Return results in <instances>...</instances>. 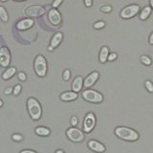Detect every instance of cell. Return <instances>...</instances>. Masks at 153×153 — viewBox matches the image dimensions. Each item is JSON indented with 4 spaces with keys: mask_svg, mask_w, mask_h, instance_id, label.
Here are the masks:
<instances>
[{
    "mask_svg": "<svg viewBox=\"0 0 153 153\" xmlns=\"http://www.w3.org/2000/svg\"><path fill=\"white\" fill-rule=\"evenodd\" d=\"M115 134H116L119 138L123 139V140L130 141V142L137 141L139 138V134L135 130H133L131 128L126 127V126L117 127L115 129Z\"/></svg>",
    "mask_w": 153,
    "mask_h": 153,
    "instance_id": "1",
    "label": "cell"
},
{
    "mask_svg": "<svg viewBox=\"0 0 153 153\" xmlns=\"http://www.w3.org/2000/svg\"><path fill=\"white\" fill-rule=\"evenodd\" d=\"M27 107H28V111L30 116L33 120H39L41 117V113H42V110H41V106H40V103L37 102L36 99L33 98H30L28 99L27 100Z\"/></svg>",
    "mask_w": 153,
    "mask_h": 153,
    "instance_id": "2",
    "label": "cell"
},
{
    "mask_svg": "<svg viewBox=\"0 0 153 153\" xmlns=\"http://www.w3.org/2000/svg\"><path fill=\"white\" fill-rule=\"evenodd\" d=\"M35 71L38 76H45L47 73V62L45 57L38 55L35 59Z\"/></svg>",
    "mask_w": 153,
    "mask_h": 153,
    "instance_id": "3",
    "label": "cell"
},
{
    "mask_svg": "<svg viewBox=\"0 0 153 153\" xmlns=\"http://www.w3.org/2000/svg\"><path fill=\"white\" fill-rule=\"evenodd\" d=\"M82 97L84 98V100H87V102H95V103L102 102V100H103L102 94L95 90H90V89L85 90L84 92H82Z\"/></svg>",
    "mask_w": 153,
    "mask_h": 153,
    "instance_id": "4",
    "label": "cell"
},
{
    "mask_svg": "<svg viewBox=\"0 0 153 153\" xmlns=\"http://www.w3.org/2000/svg\"><path fill=\"white\" fill-rule=\"evenodd\" d=\"M139 11H140V7H139V5L132 4V5H129V6H127L126 8H123L122 10L121 13H120V16H121L122 18L128 19V18L133 17L134 16H136V14L139 13Z\"/></svg>",
    "mask_w": 153,
    "mask_h": 153,
    "instance_id": "5",
    "label": "cell"
},
{
    "mask_svg": "<svg viewBox=\"0 0 153 153\" xmlns=\"http://www.w3.org/2000/svg\"><path fill=\"white\" fill-rule=\"evenodd\" d=\"M66 134H67V136H68V138L70 139V140L73 141V142L79 143V142L83 141V139H84L83 133L78 128H74V127L69 128L68 130H67Z\"/></svg>",
    "mask_w": 153,
    "mask_h": 153,
    "instance_id": "6",
    "label": "cell"
},
{
    "mask_svg": "<svg viewBox=\"0 0 153 153\" xmlns=\"http://www.w3.org/2000/svg\"><path fill=\"white\" fill-rule=\"evenodd\" d=\"M11 61V54L7 47L0 48V65L7 67Z\"/></svg>",
    "mask_w": 153,
    "mask_h": 153,
    "instance_id": "7",
    "label": "cell"
},
{
    "mask_svg": "<svg viewBox=\"0 0 153 153\" xmlns=\"http://www.w3.org/2000/svg\"><path fill=\"white\" fill-rule=\"evenodd\" d=\"M45 10L41 6H37V5H33V6L28 7L25 10V13L28 16H40L44 14Z\"/></svg>",
    "mask_w": 153,
    "mask_h": 153,
    "instance_id": "8",
    "label": "cell"
},
{
    "mask_svg": "<svg viewBox=\"0 0 153 153\" xmlns=\"http://www.w3.org/2000/svg\"><path fill=\"white\" fill-rule=\"evenodd\" d=\"M95 124H96V119L95 116L92 113H88L86 115V117L84 119V123H83V130L85 132H91L92 129L95 127Z\"/></svg>",
    "mask_w": 153,
    "mask_h": 153,
    "instance_id": "9",
    "label": "cell"
},
{
    "mask_svg": "<svg viewBox=\"0 0 153 153\" xmlns=\"http://www.w3.org/2000/svg\"><path fill=\"white\" fill-rule=\"evenodd\" d=\"M48 18H49L50 22L53 25H59L61 21V16L59 12L56 9H52L50 10L49 13H48Z\"/></svg>",
    "mask_w": 153,
    "mask_h": 153,
    "instance_id": "10",
    "label": "cell"
},
{
    "mask_svg": "<svg viewBox=\"0 0 153 153\" xmlns=\"http://www.w3.org/2000/svg\"><path fill=\"white\" fill-rule=\"evenodd\" d=\"M88 146L92 149L93 151L95 152H99V153H102V152H104L105 151V146L102 145V143H100L97 141L95 140H91L88 142Z\"/></svg>",
    "mask_w": 153,
    "mask_h": 153,
    "instance_id": "11",
    "label": "cell"
},
{
    "mask_svg": "<svg viewBox=\"0 0 153 153\" xmlns=\"http://www.w3.org/2000/svg\"><path fill=\"white\" fill-rule=\"evenodd\" d=\"M99 76H100L99 72H92V73H91L84 80V86H85V87H90V86H92L96 82V81L98 80Z\"/></svg>",
    "mask_w": 153,
    "mask_h": 153,
    "instance_id": "12",
    "label": "cell"
},
{
    "mask_svg": "<svg viewBox=\"0 0 153 153\" xmlns=\"http://www.w3.org/2000/svg\"><path fill=\"white\" fill-rule=\"evenodd\" d=\"M33 25V20L30 18H27V19H23V20L19 21L16 24V28L18 30H27V29L31 28Z\"/></svg>",
    "mask_w": 153,
    "mask_h": 153,
    "instance_id": "13",
    "label": "cell"
},
{
    "mask_svg": "<svg viewBox=\"0 0 153 153\" xmlns=\"http://www.w3.org/2000/svg\"><path fill=\"white\" fill-rule=\"evenodd\" d=\"M82 83H83V79L81 76H76L74 79L73 83H72V88H73L74 92H79L81 87H82Z\"/></svg>",
    "mask_w": 153,
    "mask_h": 153,
    "instance_id": "14",
    "label": "cell"
},
{
    "mask_svg": "<svg viewBox=\"0 0 153 153\" xmlns=\"http://www.w3.org/2000/svg\"><path fill=\"white\" fill-rule=\"evenodd\" d=\"M62 37H63V36H62L61 33H56V35L52 37L51 39V44H50V47H52L53 49L56 47H57L59 45V43L61 42L62 40Z\"/></svg>",
    "mask_w": 153,
    "mask_h": 153,
    "instance_id": "15",
    "label": "cell"
},
{
    "mask_svg": "<svg viewBox=\"0 0 153 153\" xmlns=\"http://www.w3.org/2000/svg\"><path fill=\"white\" fill-rule=\"evenodd\" d=\"M76 98H78V94L76 92H64L60 96V99L64 102H70V100H76Z\"/></svg>",
    "mask_w": 153,
    "mask_h": 153,
    "instance_id": "16",
    "label": "cell"
},
{
    "mask_svg": "<svg viewBox=\"0 0 153 153\" xmlns=\"http://www.w3.org/2000/svg\"><path fill=\"white\" fill-rule=\"evenodd\" d=\"M108 56H109V49H108V47L103 46L102 48V50H100V61L102 62V63L106 62V60L108 59Z\"/></svg>",
    "mask_w": 153,
    "mask_h": 153,
    "instance_id": "17",
    "label": "cell"
},
{
    "mask_svg": "<svg viewBox=\"0 0 153 153\" xmlns=\"http://www.w3.org/2000/svg\"><path fill=\"white\" fill-rule=\"evenodd\" d=\"M16 69L14 68V67H11V68H9L7 69L6 71L4 72V73L2 74V79H11L12 76L16 74Z\"/></svg>",
    "mask_w": 153,
    "mask_h": 153,
    "instance_id": "18",
    "label": "cell"
},
{
    "mask_svg": "<svg viewBox=\"0 0 153 153\" xmlns=\"http://www.w3.org/2000/svg\"><path fill=\"white\" fill-rule=\"evenodd\" d=\"M150 13H151V8L145 7L140 13V19L141 20H146V19H147V17L150 16Z\"/></svg>",
    "mask_w": 153,
    "mask_h": 153,
    "instance_id": "19",
    "label": "cell"
},
{
    "mask_svg": "<svg viewBox=\"0 0 153 153\" xmlns=\"http://www.w3.org/2000/svg\"><path fill=\"white\" fill-rule=\"evenodd\" d=\"M36 133L37 135H40V136H48L50 134V130L46 127L39 126L36 128Z\"/></svg>",
    "mask_w": 153,
    "mask_h": 153,
    "instance_id": "20",
    "label": "cell"
},
{
    "mask_svg": "<svg viewBox=\"0 0 153 153\" xmlns=\"http://www.w3.org/2000/svg\"><path fill=\"white\" fill-rule=\"evenodd\" d=\"M0 18H1V20L3 22H7L8 19H9V16H8V13H7V11L4 9V7L0 6Z\"/></svg>",
    "mask_w": 153,
    "mask_h": 153,
    "instance_id": "21",
    "label": "cell"
},
{
    "mask_svg": "<svg viewBox=\"0 0 153 153\" xmlns=\"http://www.w3.org/2000/svg\"><path fill=\"white\" fill-rule=\"evenodd\" d=\"M140 59H141V61H142V63H143V64L146 65V66H149V65H151V63H152V60H151L150 57H149V56H146V55L141 56Z\"/></svg>",
    "mask_w": 153,
    "mask_h": 153,
    "instance_id": "22",
    "label": "cell"
},
{
    "mask_svg": "<svg viewBox=\"0 0 153 153\" xmlns=\"http://www.w3.org/2000/svg\"><path fill=\"white\" fill-rule=\"evenodd\" d=\"M145 85H146V88L147 89L148 92L153 93V83L151 82L150 80H146L145 82Z\"/></svg>",
    "mask_w": 153,
    "mask_h": 153,
    "instance_id": "23",
    "label": "cell"
},
{
    "mask_svg": "<svg viewBox=\"0 0 153 153\" xmlns=\"http://www.w3.org/2000/svg\"><path fill=\"white\" fill-rule=\"evenodd\" d=\"M105 26V22L104 21H99V22H96L94 24V28L95 29H102Z\"/></svg>",
    "mask_w": 153,
    "mask_h": 153,
    "instance_id": "24",
    "label": "cell"
},
{
    "mask_svg": "<svg viewBox=\"0 0 153 153\" xmlns=\"http://www.w3.org/2000/svg\"><path fill=\"white\" fill-rule=\"evenodd\" d=\"M100 11L102 13H110L112 11V7L111 6H102V7H100Z\"/></svg>",
    "mask_w": 153,
    "mask_h": 153,
    "instance_id": "25",
    "label": "cell"
},
{
    "mask_svg": "<svg viewBox=\"0 0 153 153\" xmlns=\"http://www.w3.org/2000/svg\"><path fill=\"white\" fill-rule=\"evenodd\" d=\"M117 56H117L116 53H112V54H109L107 60H108V61H114L115 59H117Z\"/></svg>",
    "mask_w": 153,
    "mask_h": 153,
    "instance_id": "26",
    "label": "cell"
},
{
    "mask_svg": "<svg viewBox=\"0 0 153 153\" xmlns=\"http://www.w3.org/2000/svg\"><path fill=\"white\" fill-rule=\"evenodd\" d=\"M70 79V70L66 69L63 73V79L64 80H68Z\"/></svg>",
    "mask_w": 153,
    "mask_h": 153,
    "instance_id": "27",
    "label": "cell"
},
{
    "mask_svg": "<svg viewBox=\"0 0 153 153\" xmlns=\"http://www.w3.org/2000/svg\"><path fill=\"white\" fill-rule=\"evenodd\" d=\"M23 137L21 135H19V134H14V135H13V140L16 141V142H19V141H22Z\"/></svg>",
    "mask_w": 153,
    "mask_h": 153,
    "instance_id": "28",
    "label": "cell"
},
{
    "mask_svg": "<svg viewBox=\"0 0 153 153\" xmlns=\"http://www.w3.org/2000/svg\"><path fill=\"white\" fill-rule=\"evenodd\" d=\"M20 91H21V86L20 85H16V87H14V89H13V94L14 95H18L19 93H20Z\"/></svg>",
    "mask_w": 153,
    "mask_h": 153,
    "instance_id": "29",
    "label": "cell"
},
{
    "mask_svg": "<svg viewBox=\"0 0 153 153\" xmlns=\"http://www.w3.org/2000/svg\"><path fill=\"white\" fill-rule=\"evenodd\" d=\"M18 79H20V80H22V81L26 80V75H25V73H23V72H20V73L18 74Z\"/></svg>",
    "mask_w": 153,
    "mask_h": 153,
    "instance_id": "30",
    "label": "cell"
},
{
    "mask_svg": "<svg viewBox=\"0 0 153 153\" xmlns=\"http://www.w3.org/2000/svg\"><path fill=\"white\" fill-rule=\"evenodd\" d=\"M61 2H62V0H55V1L53 2V7H54V8L59 7V5L61 4Z\"/></svg>",
    "mask_w": 153,
    "mask_h": 153,
    "instance_id": "31",
    "label": "cell"
},
{
    "mask_svg": "<svg viewBox=\"0 0 153 153\" xmlns=\"http://www.w3.org/2000/svg\"><path fill=\"white\" fill-rule=\"evenodd\" d=\"M71 123L73 124L74 126H76V124H78V118H76V116L72 117V119H71Z\"/></svg>",
    "mask_w": 153,
    "mask_h": 153,
    "instance_id": "32",
    "label": "cell"
},
{
    "mask_svg": "<svg viewBox=\"0 0 153 153\" xmlns=\"http://www.w3.org/2000/svg\"><path fill=\"white\" fill-rule=\"evenodd\" d=\"M84 3H85V6L88 8L92 6V0H84Z\"/></svg>",
    "mask_w": 153,
    "mask_h": 153,
    "instance_id": "33",
    "label": "cell"
},
{
    "mask_svg": "<svg viewBox=\"0 0 153 153\" xmlns=\"http://www.w3.org/2000/svg\"><path fill=\"white\" fill-rule=\"evenodd\" d=\"M149 43H150L151 45H153V32H152V33L149 36Z\"/></svg>",
    "mask_w": 153,
    "mask_h": 153,
    "instance_id": "34",
    "label": "cell"
},
{
    "mask_svg": "<svg viewBox=\"0 0 153 153\" xmlns=\"http://www.w3.org/2000/svg\"><path fill=\"white\" fill-rule=\"evenodd\" d=\"M11 92H12V88H7L6 90H5V94L6 95L11 94Z\"/></svg>",
    "mask_w": 153,
    "mask_h": 153,
    "instance_id": "35",
    "label": "cell"
},
{
    "mask_svg": "<svg viewBox=\"0 0 153 153\" xmlns=\"http://www.w3.org/2000/svg\"><path fill=\"white\" fill-rule=\"evenodd\" d=\"M20 153H36V151H33V150H22Z\"/></svg>",
    "mask_w": 153,
    "mask_h": 153,
    "instance_id": "36",
    "label": "cell"
},
{
    "mask_svg": "<svg viewBox=\"0 0 153 153\" xmlns=\"http://www.w3.org/2000/svg\"><path fill=\"white\" fill-rule=\"evenodd\" d=\"M56 153H64V151H63V150H61V149H59V150H56Z\"/></svg>",
    "mask_w": 153,
    "mask_h": 153,
    "instance_id": "37",
    "label": "cell"
},
{
    "mask_svg": "<svg viewBox=\"0 0 153 153\" xmlns=\"http://www.w3.org/2000/svg\"><path fill=\"white\" fill-rule=\"evenodd\" d=\"M149 2H150V7H151V8L153 9V0H150Z\"/></svg>",
    "mask_w": 153,
    "mask_h": 153,
    "instance_id": "38",
    "label": "cell"
},
{
    "mask_svg": "<svg viewBox=\"0 0 153 153\" xmlns=\"http://www.w3.org/2000/svg\"><path fill=\"white\" fill-rule=\"evenodd\" d=\"M2 105H3V102H2V100H0V107H1V106H2Z\"/></svg>",
    "mask_w": 153,
    "mask_h": 153,
    "instance_id": "39",
    "label": "cell"
},
{
    "mask_svg": "<svg viewBox=\"0 0 153 153\" xmlns=\"http://www.w3.org/2000/svg\"><path fill=\"white\" fill-rule=\"evenodd\" d=\"M14 1H24V0H14Z\"/></svg>",
    "mask_w": 153,
    "mask_h": 153,
    "instance_id": "40",
    "label": "cell"
},
{
    "mask_svg": "<svg viewBox=\"0 0 153 153\" xmlns=\"http://www.w3.org/2000/svg\"><path fill=\"white\" fill-rule=\"evenodd\" d=\"M2 2H5V1H7V0H1Z\"/></svg>",
    "mask_w": 153,
    "mask_h": 153,
    "instance_id": "41",
    "label": "cell"
}]
</instances>
